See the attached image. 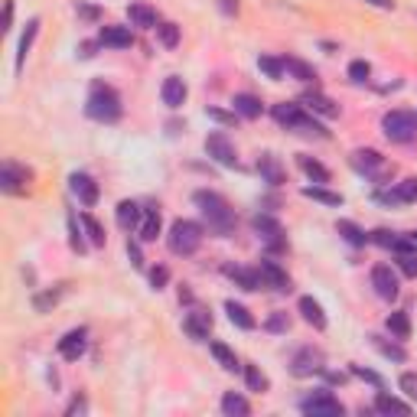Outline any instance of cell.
Returning a JSON list of instances; mask_svg holds the SVG:
<instances>
[{"label": "cell", "mask_w": 417, "mask_h": 417, "mask_svg": "<svg viewBox=\"0 0 417 417\" xmlns=\"http://www.w3.org/2000/svg\"><path fill=\"white\" fill-rule=\"evenodd\" d=\"M85 111H88V118L111 124V121L121 118V95L111 85H105V82H95V85H92V92H88Z\"/></svg>", "instance_id": "7a4b0ae2"}, {"label": "cell", "mask_w": 417, "mask_h": 417, "mask_svg": "<svg viewBox=\"0 0 417 417\" xmlns=\"http://www.w3.org/2000/svg\"><path fill=\"white\" fill-rule=\"evenodd\" d=\"M375 241V245H382V248H395V241H398V235L395 232H385V228H382V232H375V235H368Z\"/></svg>", "instance_id": "f5cc1de1"}, {"label": "cell", "mask_w": 417, "mask_h": 417, "mask_svg": "<svg viewBox=\"0 0 417 417\" xmlns=\"http://www.w3.org/2000/svg\"><path fill=\"white\" fill-rule=\"evenodd\" d=\"M375 199L385 205H405V203H417V180H401L395 189H382L375 193Z\"/></svg>", "instance_id": "7c38bea8"}, {"label": "cell", "mask_w": 417, "mask_h": 417, "mask_svg": "<svg viewBox=\"0 0 417 417\" xmlns=\"http://www.w3.org/2000/svg\"><path fill=\"white\" fill-rule=\"evenodd\" d=\"M85 336H88L85 330H72L59 339V355H62L65 362H78L82 359V352H85V346H88Z\"/></svg>", "instance_id": "4fadbf2b"}, {"label": "cell", "mask_w": 417, "mask_h": 417, "mask_svg": "<svg viewBox=\"0 0 417 417\" xmlns=\"http://www.w3.org/2000/svg\"><path fill=\"white\" fill-rule=\"evenodd\" d=\"M352 375H359L362 382H368V385H375V388H378V391H385V382H382V378H378V375H375V372H368V368H362V365H352Z\"/></svg>", "instance_id": "681fc988"}, {"label": "cell", "mask_w": 417, "mask_h": 417, "mask_svg": "<svg viewBox=\"0 0 417 417\" xmlns=\"http://www.w3.org/2000/svg\"><path fill=\"white\" fill-rule=\"evenodd\" d=\"M352 167L359 173H365V176H372V180H385L388 176V163H385V157L378 153V150H372V147H359L352 153Z\"/></svg>", "instance_id": "5b68a950"}, {"label": "cell", "mask_w": 417, "mask_h": 417, "mask_svg": "<svg viewBox=\"0 0 417 417\" xmlns=\"http://www.w3.org/2000/svg\"><path fill=\"white\" fill-rule=\"evenodd\" d=\"M257 274H261V280H264V287L278 290V293H290V278L278 268V264H274V261L264 257V261L257 264Z\"/></svg>", "instance_id": "9a60e30c"}, {"label": "cell", "mask_w": 417, "mask_h": 417, "mask_svg": "<svg viewBox=\"0 0 417 417\" xmlns=\"http://www.w3.org/2000/svg\"><path fill=\"white\" fill-rule=\"evenodd\" d=\"M385 326H388V332L395 336V339H411V320H407V313H391L385 320Z\"/></svg>", "instance_id": "d6a6232c"}, {"label": "cell", "mask_w": 417, "mask_h": 417, "mask_svg": "<svg viewBox=\"0 0 417 417\" xmlns=\"http://www.w3.org/2000/svg\"><path fill=\"white\" fill-rule=\"evenodd\" d=\"M284 72H290L297 82H316V69L297 59V56H284Z\"/></svg>", "instance_id": "484cf974"}, {"label": "cell", "mask_w": 417, "mask_h": 417, "mask_svg": "<svg viewBox=\"0 0 417 417\" xmlns=\"http://www.w3.org/2000/svg\"><path fill=\"white\" fill-rule=\"evenodd\" d=\"M398 385H401V391H405V395L411 398V401H417V375H414V372H405Z\"/></svg>", "instance_id": "c3c4849f"}, {"label": "cell", "mask_w": 417, "mask_h": 417, "mask_svg": "<svg viewBox=\"0 0 417 417\" xmlns=\"http://www.w3.org/2000/svg\"><path fill=\"white\" fill-rule=\"evenodd\" d=\"M157 40H160L167 49H176V43H180V26H176V23H160V26H157Z\"/></svg>", "instance_id": "ab89813d"}, {"label": "cell", "mask_w": 417, "mask_h": 417, "mask_svg": "<svg viewBox=\"0 0 417 417\" xmlns=\"http://www.w3.org/2000/svg\"><path fill=\"white\" fill-rule=\"evenodd\" d=\"M222 10H225V13H235L238 3H235V0H222Z\"/></svg>", "instance_id": "91938a15"}, {"label": "cell", "mask_w": 417, "mask_h": 417, "mask_svg": "<svg viewBox=\"0 0 417 417\" xmlns=\"http://www.w3.org/2000/svg\"><path fill=\"white\" fill-rule=\"evenodd\" d=\"M297 310L303 313V320L310 323L313 330H326V313H323V307H320V303H316L313 297H300Z\"/></svg>", "instance_id": "44dd1931"}, {"label": "cell", "mask_w": 417, "mask_h": 417, "mask_svg": "<svg viewBox=\"0 0 417 417\" xmlns=\"http://www.w3.org/2000/svg\"><path fill=\"white\" fill-rule=\"evenodd\" d=\"M225 274L235 280L241 290H261V287H264V280H261V274H257V271H248V268H225Z\"/></svg>", "instance_id": "603a6c76"}, {"label": "cell", "mask_w": 417, "mask_h": 417, "mask_svg": "<svg viewBox=\"0 0 417 417\" xmlns=\"http://www.w3.org/2000/svg\"><path fill=\"white\" fill-rule=\"evenodd\" d=\"M157 235H160V209H144L140 241H157Z\"/></svg>", "instance_id": "f1b7e54d"}, {"label": "cell", "mask_w": 417, "mask_h": 417, "mask_svg": "<svg viewBox=\"0 0 417 417\" xmlns=\"http://www.w3.org/2000/svg\"><path fill=\"white\" fill-rule=\"evenodd\" d=\"M232 105H235V114H241V118H248V121L261 118V98L248 95V92H241V95L232 98Z\"/></svg>", "instance_id": "cb8c5ba5"}, {"label": "cell", "mask_w": 417, "mask_h": 417, "mask_svg": "<svg viewBox=\"0 0 417 417\" xmlns=\"http://www.w3.org/2000/svg\"><path fill=\"white\" fill-rule=\"evenodd\" d=\"M372 287L382 300H395L398 290H401V284H398V274L388 268V264H375L372 268Z\"/></svg>", "instance_id": "30bf717a"}, {"label": "cell", "mask_w": 417, "mask_h": 417, "mask_svg": "<svg viewBox=\"0 0 417 417\" xmlns=\"http://www.w3.org/2000/svg\"><path fill=\"white\" fill-rule=\"evenodd\" d=\"M78 13H82V17H88V20H95V17H98L95 7H78Z\"/></svg>", "instance_id": "680465c9"}, {"label": "cell", "mask_w": 417, "mask_h": 417, "mask_svg": "<svg viewBox=\"0 0 417 417\" xmlns=\"http://www.w3.org/2000/svg\"><path fill=\"white\" fill-rule=\"evenodd\" d=\"M82 225H85V232H88V241H92L95 248H105V238H108L105 228H101L92 215H82Z\"/></svg>", "instance_id": "7bdbcfd3"}, {"label": "cell", "mask_w": 417, "mask_h": 417, "mask_svg": "<svg viewBox=\"0 0 417 417\" xmlns=\"http://www.w3.org/2000/svg\"><path fill=\"white\" fill-rule=\"evenodd\" d=\"M69 186H72L75 199L82 205H95L98 203V182L88 176V173H72L69 176Z\"/></svg>", "instance_id": "5bb4252c"}, {"label": "cell", "mask_w": 417, "mask_h": 417, "mask_svg": "<svg viewBox=\"0 0 417 417\" xmlns=\"http://www.w3.org/2000/svg\"><path fill=\"white\" fill-rule=\"evenodd\" d=\"M303 105L310 108V111H316V114H323V118H339V105L330 101L326 95H320V92L307 95V98H303Z\"/></svg>", "instance_id": "d4e9b609"}, {"label": "cell", "mask_w": 417, "mask_h": 417, "mask_svg": "<svg viewBox=\"0 0 417 417\" xmlns=\"http://www.w3.org/2000/svg\"><path fill=\"white\" fill-rule=\"evenodd\" d=\"M375 411H378V414H411V405L385 395V391H378V395H375Z\"/></svg>", "instance_id": "83f0119b"}, {"label": "cell", "mask_w": 417, "mask_h": 417, "mask_svg": "<svg viewBox=\"0 0 417 417\" xmlns=\"http://www.w3.org/2000/svg\"><path fill=\"white\" fill-rule=\"evenodd\" d=\"M398 268H401V274H407V278H417V251L398 255Z\"/></svg>", "instance_id": "f6af8a7d"}, {"label": "cell", "mask_w": 417, "mask_h": 417, "mask_svg": "<svg viewBox=\"0 0 417 417\" xmlns=\"http://www.w3.org/2000/svg\"><path fill=\"white\" fill-rule=\"evenodd\" d=\"M128 257H130L134 268H144V255H140V248L134 245V241H128Z\"/></svg>", "instance_id": "db71d44e"}, {"label": "cell", "mask_w": 417, "mask_h": 417, "mask_svg": "<svg viewBox=\"0 0 417 417\" xmlns=\"http://www.w3.org/2000/svg\"><path fill=\"white\" fill-rule=\"evenodd\" d=\"M193 203L199 205V212H203V219L209 222L212 232H219V235H228V232H232V225H235V212H232V205L225 203L219 193L199 189V193L193 196Z\"/></svg>", "instance_id": "6da1fadb"}, {"label": "cell", "mask_w": 417, "mask_h": 417, "mask_svg": "<svg viewBox=\"0 0 417 417\" xmlns=\"http://www.w3.org/2000/svg\"><path fill=\"white\" fill-rule=\"evenodd\" d=\"M160 95H163V105H167V108H180L182 101H186V82H182V78H176V75L163 78Z\"/></svg>", "instance_id": "ffe728a7"}, {"label": "cell", "mask_w": 417, "mask_h": 417, "mask_svg": "<svg viewBox=\"0 0 417 417\" xmlns=\"http://www.w3.org/2000/svg\"><path fill=\"white\" fill-rule=\"evenodd\" d=\"M205 153H209L215 163H222V167H238V153H235V147H232V140L225 137V134H219V130L205 137Z\"/></svg>", "instance_id": "9c48e42d"}, {"label": "cell", "mask_w": 417, "mask_h": 417, "mask_svg": "<svg viewBox=\"0 0 417 417\" xmlns=\"http://www.w3.org/2000/svg\"><path fill=\"white\" fill-rule=\"evenodd\" d=\"M13 23V0H7V10H3V30H10Z\"/></svg>", "instance_id": "6f0895ef"}, {"label": "cell", "mask_w": 417, "mask_h": 417, "mask_svg": "<svg viewBox=\"0 0 417 417\" xmlns=\"http://www.w3.org/2000/svg\"><path fill=\"white\" fill-rule=\"evenodd\" d=\"M69 245H72V251H85V238L78 235V225H75V215H69Z\"/></svg>", "instance_id": "7dc6e473"}, {"label": "cell", "mask_w": 417, "mask_h": 417, "mask_svg": "<svg viewBox=\"0 0 417 417\" xmlns=\"http://www.w3.org/2000/svg\"><path fill=\"white\" fill-rule=\"evenodd\" d=\"M290 130H297V134H307V137H330V130L323 128V124H316L310 114H300V118L293 121V128H290Z\"/></svg>", "instance_id": "836d02e7"}, {"label": "cell", "mask_w": 417, "mask_h": 417, "mask_svg": "<svg viewBox=\"0 0 417 417\" xmlns=\"http://www.w3.org/2000/svg\"><path fill=\"white\" fill-rule=\"evenodd\" d=\"M30 170H23V167H17L13 160H7L3 167H0V189L10 196H23L26 189H30Z\"/></svg>", "instance_id": "8992f818"}, {"label": "cell", "mask_w": 417, "mask_h": 417, "mask_svg": "<svg viewBox=\"0 0 417 417\" xmlns=\"http://www.w3.org/2000/svg\"><path fill=\"white\" fill-rule=\"evenodd\" d=\"M225 313H228V320L235 323L238 330H255V326H257L255 316L248 313V307H241V303H235V300H228V303H225Z\"/></svg>", "instance_id": "4316f807"}, {"label": "cell", "mask_w": 417, "mask_h": 417, "mask_svg": "<svg viewBox=\"0 0 417 417\" xmlns=\"http://www.w3.org/2000/svg\"><path fill=\"white\" fill-rule=\"evenodd\" d=\"M98 43L101 46H111V49H128L130 43H134V33L128 30V26H101L98 30Z\"/></svg>", "instance_id": "2e32d148"}, {"label": "cell", "mask_w": 417, "mask_h": 417, "mask_svg": "<svg viewBox=\"0 0 417 417\" xmlns=\"http://www.w3.org/2000/svg\"><path fill=\"white\" fill-rule=\"evenodd\" d=\"M264 330H268V332H287L290 330L287 313H271L268 323H264Z\"/></svg>", "instance_id": "bcb514c9"}, {"label": "cell", "mask_w": 417, "mask_h": 417, "mask_svg": "<svg viewBox=\"0 0 417 417\" xmlns=\"http://www.w3.org/2000/svg\"><path fill=\"white\" fill-rule=\"evenodd\" d=\"M167 280H170V271L163 268V264L150 271V284H153V290H163V287H167Z\"/></svg>", "instance_id": "816d5d0a"}, {"label": "cell", "mask_w": 417, "mask_h": 417, "mask_svg": "<svg viewBox=\"0 0 417 417\" xmlns=\"http://www.w3.org/2000/svg\"><path fill=\"white\" fill-rule=\"evenodd\" d=\"M140 215H144V209H140L137 203H130V199H124V203H118V225L124 228V232H134L140 225Z\"/></svg>", "instance_id": "7402d4cb"}, {"label": "cell", "mask_w": 417, "mask_h": 417, "mask_svg": "<svg viewBox=\"0 0 417 417\" xmlns=\"http://www.w3.org/2000/svg\"><path fill=\"white\" fill-rule=\"evenodd\" d=\"M290 372L297 375V378H310V375H316V372H326V368H323V352L313 349V346H303V349L290 359Z\"/></svg>", "instance_id": "ba28073f"}, {"label": "cell", "mask_w": 417, "mask_h": 417, "mask_svg": "<svg viewBox=\"0 0 417 417\" xmlns=\"http://www.w3.org/2000/svg\"><path fill=\"white\" fill-rule=\"evenodd\" d=\"M303 196L313 199V203H323V205H343V196L330 193V189H323V186H303Z\"/></svg>", "instance_id": "d590c367"}, {"label": "cell", "mask_w": 417, "mask_h": 417, "mask_svg": "<svg viewBox=\"0 0 417 417\" xmlns=\"http://www.w3.org/2000/svg\"><path fill=\"white\" fill-rule=\"evenodd\" d=\"M372 343H375V349H378V352L385 355V359H395V362H405V359H407V355H405V349H401V346H395V343H385L382 336H372Z\"/></svg>", "instance_id": "b9f144b4"}, {"label": "cell", "mask_w": 417, "mask_h": 417, "mask_svg": "<svg viewBox=\"0 0 417 417\" xmlns=\"http://www.w3.org/2000/svg\"><path fill=\"white\" fill-rule=\"evenodd\" d=\"M36 33H40V20H30L26 23V33L20 36V49H17V69H23V62H26V53H30L33 40H36Z\"/></svg>", "instance_id": "e575fe53"}, {"label": "cell", "mask_w": 417, "mask_h": 417, "mask_svg": "<svg viewBox=\"0 0 417 417\" xmlns=\"http://www.w3.org/2000/svg\"><path fill=\"white\" fill-rule=\"evenodd\" d=\"M336 232H339V235H343L349 245H355V248H362L365 241H368V235H365L355 222H349V219H339V222H336Z\"/></svg>", "instance_id": "4dcf8cb0"}, {"label": "cell", "mask_w": 417, "mask_h": 417, "mask_svg": "<svg viewBox=\"0 0 417 417\" xmlns=\"http://www.w3.org/2000/svg\"><path fill=\"white\" fill-rule=\"evenodd\" d=\"M209 352L215 355V362L222 365L225 372H238V368H241V365H238V355L232 352L225 343H209Z\"/></svg>", "instance_id": "f546056e"}, {"label": "cell", "mask_w": 417, "mask_h": 417, "mask_svg": "<svg viewBox=\"0 0 417 417\" xmlns=\"http://www.w3.org/2000/svg\"><path fill=\"white\" fill-rule=\"evenodd\" d=\"M368 75H372V65L365 62V59H355V62H349V78H352L355 85H365V82H368Z\"/></svg>", "instance_id": "ee69618b"}, {"label": "cell", "mask_w": 417, "mask_h": 417, "mask_svg": "<svg viewBox=\"0 0 417 417\" xmlns=\"http://www.w3.org/2000/svg\"><path fill=\"white\" fill-rule=\"evenodd\" d=\"M85 398H75V401H72V405H69V417H72V414H85Z\"/></svg>", "instance_id": "11a10c76"}, {"label": "cell", "mask_w": 417, "mask_h": 417, "mask_svg": "<svg viewBox=\"0 0 417 417\" xmlns=\"http://www.w3.org/2000/svg\"><path fill=\"white\" fill-rule=\"evenodd\" d=\"M222 411L228 417H248L251 414V405H248L241 395H235V391H228V395L222 398Z\"/></svg>", "instance_id": "1f68e13d"}, {"label": "cell", "mask_w": 417, "mask_h": 417, "mask_svg": "<svg viewBox=\"0 0 417 417\" xmlns=\"http://www.w3.org/2000/svg\"><path fill=\"white\" fill-rule=\"evenodd\" d=\"M300 170L307 173V176H310V180H316V182H330V170H326V167H323L320 160H313V157H300Z\"/></svg>", "instance_id": "74e56055"}, {"label": "cell", "mask_w": 417, "mask_h": 417, "mask_svg": "<svg viewBox=\"0 0 417 417\" xmlns=\"http://www.w3.org/2000/svg\"><path fill=\"white\" fill-rule=\"evenodd\" d=\"M255 232L261 238H264V245L271 248V251H280L284 248V228H280V222L274 219V215H255Z\"/></svg>", "instance_id": "8fae6325"}, {"label": "cell", "mask_w": 417, "mask_h": 417, "mask_svg": "<svg viewBox=\"0 0 417 417\" xmlns=\"http://www.w3.org/2000/svg\"><path fill=\"white\" fill-rule=\"evenodd\" d=\"M167 241H170V251L173 255H196L199 251V245H203V225L189 222V219H176V222L170 225V235H167Z\"/></svg>", "instance_id": "3957f363"}, {"label": "cell", "mask_w": 417, "mask_h": 417, "mask_svg": "<svg viewBox=\"0 0 417 417\" xmlns=\"http://www.w3.org/2000/svg\"><path fill=\"white\" fill-rule=\"evenodd\" d=\"M365 3H372L378 10H395V0H365Z\"/></svg>", "instance_id": "9f6ffc18"}, {"label": "cell", "mask_w": 417, "mask_h": 417, "mask_svg": "<svg viewBox=\"0 0 417 417\" xmlns=\"http://www.w3.org/2000/svg\"><path fill=\"white\" fill-rule=\"evenodd\" d=\"M300 411H303V414H310V417H343V405H339V398H332L330 391H320V395L300 401Z\"/></svg>", "instance_id": "52a82bcc"}, {"label": "cell", "mask_w": 417, "mask_h": 417, "mask_svg": "<svg viewBox=\"0 0 417 417\" xmlns=\"http://www.w3.org/2000/svg\"><path fill=\"white\" fill-rule=\"evenodd\" d=\"M382 130L395 144H411V140H417V114H411V111H388L382 118Z\"/></svg>", "instance_id": "277c9868"}, {"label": "cell", "mask_w": 417, "mask_h": 417, "mask_svg": "<svg viewBox=\"0 0 417 417\" xmlns=\"http://www.w3.org/2000/svg\"><path fill=\"white\" fill-rule=\"evenodd\" d=\"M257 173H261V180L271 182V186H280V182L287 180V173L280 167V160L274 153H264V157H257Z\"/></svg>", "instance_id": "d6986e66"}, {"label": "cell", "mask_w": 417, "mask_h": 417, "mask_svg": "<svg viewBox=\"0 0 417 417\" xmlns=\"http://www.w3.org/2000/svg\"><path fill=\"white\" fill-rule=\"evenodd\" d=\"M245 378H248V388H251V391H268V388H271L268 375L261 372L257 365H248V368H245Z\"/></svg>", "instance_id": "60d3db41"}, {"label": "cell", "mask_w": 417, "mask_h": 417, "mask_svg": "<svg viewBox=\"0 0 417 417\" xmlns=\"http://www.w3.org/2000/svg\"><path fill=\"white\" fill-rule=\"evenodd\" d=\"M182 330L189 332L196 343H203V339H209V330H212V316H209L205 310L186 313V320H182Z\"/></svg>", "instance_id": "e0dca14e"}, {"label": "cell", "mask_w": 417, "mask_h": 417, "mask_svg": "<svg viewBox=\"0 0 417 417\" xmlns=\"http://www.w3.org/2000/svg\"><path fill=\"white\" fill-rule=\"evenodd\" d=\"M128 17L134 26H144V30H157L160 26V20H157V10L150 7V3H144V0H134L128 7Z\"/></svg>", "instance_id": "ac0fdd59"}, {"label": "cell", "mask_w": 417, "mask_h": 417, "mask_svg": "<svg viewBox=\"0 0 417 417\" xmlns=\"http://www.w3.org/2000/svg\"><path fill=\"white\" fill-rule=\"evenodd\" d=\"M257 69L268 75L271 82H278L280 75H284V59H274V56H261V59H257Z\"/></svg>", "instance_id": "f35d334b"}, {"label": "cell", "mask_w": 417, "mask_h": 417, "mask_svg": "<svg viewBox=\"0 0 417 417\" xmlns=\"http://www.w3.org/2000/svg\"><path fill=\"white\" fill-rule=\"evenodd\" d=\"M411 238H414V241H417V232H414V235H411Z\"/></svg>", "instance_id": "94428289"}, {"label": "cell", "mask_w": 417, "mask_h": 417, "mask_svg": "<svg viewBox=\"0 0 417 417\" xmlns=\"http://www.w3.org/2000/svg\"><path fill=\"white\" fill-rule=\"evenodd\" d=\"M303 114V108L300 105H287V101H280V105H274V118H278V124H284V128H293V121Z\"/></svg>", "instance_id": "8d00e7d4"}, {"label": "cell", "mask_w": 417, "mask_h": 417, "mask_svg": "<svg viewBox=\"0 0 417 417\" xmlns=\"http://www.w3.org/2000/svg\"><path fill=\"white\" fill-rule=\"evenodd\" d=\"M205 114H209L212 121H219V124H225V128H228V124H235V111L228 114V111H222V108H205Z\"/></svg>", "instance_id": "f907efd6"}]
</instances>
